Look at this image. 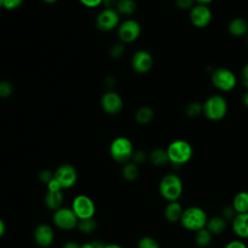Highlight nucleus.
Segmentation results:
<instances>
[{"label":"nucleus","instance_id":"f257e3e1","mask_svg":"<svg viewBox=\"0 0 248 248\" xmlns=\"http://www.w3.org/2000/svg\"><path fill=\"white\" fill-rule=\"evenodd\" d=\"M161 197L169 202L178 201L183 194V181L176 173H167L159 183Z\"/></svg>","mask_w":248,"mask_h":248},{"label":"nucleus","instance_id":"f03ea898","mask_svg":"<svg viewBox=\"0 0 248 248\" xmlns=\"http://www.w3.org/2000/svg\"><path fill=\"white\" fill-rule=\"evenodd\" d=\"M208 216L203 208L192 205L183 210L179 222L185 230L196 232L205 228Z\"/></svg>","mask_w":248,"mask_h":248},{"label":"nucleus","instance_id":"7ed1b4c3","mask_svg":"<svg viewBox=\"0 0 248 248\" xmlns=\"http://www.w3.org/2000/svg\"><path fill=\"white\" fill-rule=\"evenodd\" d=\"M169 161L174 166H182L187 164L194 155L192 144L185 140H175L167 147Z\"/></svg>","mask_w":248,"mask_h":248},{"label":"nucleus","instance_id":"20e7f679","mask_svg":"<svg viewBox=\"0 0 248 248\" xmlns=\"http://www.w3.org/2000/svg\"><path fill=\"white\" fill-rule=\"evenodd\" d=\"M228 112V103L221 95H212L202 104V113L211 121L223 119Z\"/></svg>","mask_w":248,"mask_h":248},{"label":"nucleus","instance_id":"39448f33","mask_svg":"<svg viewBox=\"0 0 248 248\" xmlns=\"http://www.w3.org/2000/svg\"><path fill=\"white\" fill-rule=\"evenodd\" d=\"M133 153V144L128 138H115L109 145V154L111 158L118 163L125 164L129 162L132 159Z\"/></svg>","mask_w":248,"mask_h":248},{"label":"nucleus","instance_id":"423d86ee","mask_svg":"<svg viewBox=\"0 0 248 248\" xmlns=\"http://www.w3.org/2000/svg\"><path fill=\"white\" fill-rule=\"evenodd\" d=\"M211 81L217 89L229 92L235 87L237 79L231 70L227 68H218L212 73Z\"/></svg>","mask_w":248,"mask_h":248},{"label":"nucleus","instance_id":"0eeeda50","mask_svg":"<svg viewBox=\"0 0 248 248\" xmlns=\"http://www.w3.org/2000/svg\"><path fill=\"white\" fill-rule=\"evenodd\" d=\"M71 208L78 218V220L81 219H87V218H93L96 206L94 202L91 198H89L86 195H78L77 196L72 202Z\"/></svg>","mask_w":248,"mask_h":248},{"label":"nucleus","instance_id":"6e6552de","mask_svg":"<svg viewBox=\"0 0 248 248\" xmlns=\"http://www.w3.org/2000/svg\"><path fill=\"white\" fill-rule=\"evenodd\" d=\"M53 224L61 230H73L77 228L78 218L70 207H60L54 211L52 216Z\"/></svg>","mask_w":248,"mask_h":248},{"label":"nucleus","instance_id":"1a4fd4ad","mask_svg":"<svg viewBox=\"0 0 248 248\" xmlns=\"http://www.w3.org/2000/svg\"><path fill=\"white\" fill-rule=\"evenodd\" d=\"M141 28L140 23L135 19L122 21L117 27V35L121 43H133L140 35Z\"/></svg>","mask_w":248,"mask_h":248},{"label":"nucleus","instance_id":"9d476101","mask_svg":"<svg viewBox=\"0 0 248 248\" xmlns=\"http://www.w3.org/2000/svg\"><path fill=\"white\" fill-rule=\"evenodd\" d=\"M189 18L195 27L204 28L211 22L212 12L207 5L197 4L190 10Z\"/></svg>","mask_w":248,"mask_h":248},{"label":"nucleus","instance_id":"9b49d317","mask_svg":"<svg viewBox=\"0 0 248 248\" xmlns=\"http://www.w3.org/2000/svg\"><path fill=\"white\" fill-rule=\"evenodd\" d=\"M119 14L114 9H104L96 16V26L102 31H110L120 24Z\"/></svg>","mask_w":248,"mask_h":248},{"label":"nucleus","instance_id":"f8f14e48","mask_svg":"<svg viewBox=\"0 0 248 248\" xmlns=\"http://www.w3.org/2000/svg\"><path fill=\"white\" fill-rule=\"evenodd\" d=\"M54 178L59 182L62 189L72 188L78 179V173L76 169L70 164L61 165L53 172Z\"/></svg>","mask_w":248,"mask_h":248},{"label":"nucleus","instance_id":"ddd939ff","mask_svg":"<svg viewBox=\"0 0 248 248\" xmlns=\"http://www.w3.org/2000/svg\"><path fill=\"white\" fill-rule=\"evenodd\" d=\"M131 64L135 72L139 74H145L151 69L153 65V58L150 52L140 49L133 54Z\"/></svg>","mask_w":248,"mask_h":248},{"label":"nucleus","instance_id":"4468645a","mask_svg":"<svg viewBox=\"0 0 248 248\" xmlns=\"http://www.w3.org/2000/svg\"><path fill=\"white\" fill-rule=\"evenodd\" d=\"M101 106L105 112L117 114L123 108V101L120 95L114 91H107L101 98Z\"/></svg>","mask_w":248,"mask_h":248},{"label":"nucleus","instance_id":"2eb2a0df","mask_svg":"<svg viewBox=\"0 0 248 248\" xmlns=\"http://www.w3.org/2000/svg\"><path fill=\"white\" fill-rule=\"evenodd\" d=\"M33 235H34L35 242L41 247L49 246L54 239L53 230L47 224H41L37 226Z\"/></svg>","mask_w":248,"mask_h":248},{"label":"nucleus","instance_id":"dca6fc26","mask_svg":"<svg viewBox=\"0 0 248 248\" xmlns=\"http://www.w3.org/2000/svg\"><path fill=\"white\" fill-rule=\"evenodd\" d=\"M232 229L240 239H248V212L238 213L232 220Z\"/></svg>","mask_w":248,"mask_h":248},{"label":"nucleus","instance_id":"f3484780","mask_svg":"<svg viewBox=\"0 0 248 248\" xmlns=\"http://www.w3.org/2000/svg\"><path fill=\"white\" fill-rule=\"evenodd\" d=\"M184 208L181 203L176 202H169L164 209V217L167 221L170 223H176L180 221Z\"/></svg>","mask_w":248,"mask_h":248},{"label":"nucleus","instance_id":"a211bd4d","mask_svg":"<svg viewBox=\"0 0 248 248\" xmlns=\"http://www.w3.org/2000/svg\"><path fill=\"white\" fill-rule=\"evenodd\" d=\"M228 221L221 215H214L208 218L205 229L209 231L212 235H220L227 230Z\"/></svg>","mask_w":248,"mask_h":248},{"label":"nucleus","instance_id":"6ab92c4d","mask_svg":"<svg viewBox=\"0 0 248 248\" xmlns=\"http://www.w3.org/2000/svg\"><path fill=\"white\" fill-rule=\"evenodd\" d=\"M228 30L233 37H242L248 33V22L242 17H235L229 23Z\"/></svg>","mask_w":248,"mask_h":248},{"label":"nucleus","instance_id":"aec40b11","mask_svg":"<svg viewBox=\"0 0 248 248\" xmlns=\"http://www.w3.org/2000/svg\"><path fill=\"white\" fill-rule=\"evenodd\" d=\"M232 206L236 214L248 212V191H240L236 193L232 199Z\"/></svg>","mask_w":248,"mask_h":248},{"label":"nucleus","instance_id":"412c9836","mask_svg":"<svg viewBox=\"0 0 248 248\" xmlns=\"http://www.w3.org/2000/svg\"><path fill=\"white\" fill-rule=\"evenodd\" d=\"M63 200H64V197L62 194V190L55 191V192L47 191L45 197V203L47 208L55 211L58 208L62 207L61 205L63 203Z\"/></svg>","mask_w":248,"mask_h":248},{"label":"nucleus","instance_id":"4be33fe9","mask_svg":"<svg viewBox=\"0 0 248 248\" xmlns=\"http://www.w3.org/2000/svg\"><path fill=\"white\" fill-rule=\"evenodd\" d=\"M149 161L153 166L156 167H162L167 165L169 161L168 153L166 149L163 148H155L153 149L149 154Z\"/></svg>","mask_w":248,"mask_h":248},{"label":"nucleus","instance_id":"5701e85b","mask_svg":"<svg viewBox=\"0 0 248 248\" xmlns=\"http://www.w3.org/2000/svg\"><path fill=\"white\" fill-rule=\"evenodd\" d=\"M154 110L147 106L140 107L135 114V119L139 124L145 125L150 123L154 118Z\"/></svg>","mask_w":248,"mask_h":248},{"label":"nucleus","instance_id":"b1692460","mask_svg":"<svg viewBox=\"0 0 248 248\" xmlns=\"http://www.w3.org/2000/svg\"><path fill=\"white\" fill-rule=\"evenodd\" d=\"M136 10L137 4L134 0H118L115 6V11L123 16H131Z\"/></svg>","mask_w":248,"mask_h":248},{"label":"nucleus","instance_id":"393cba45","mask_svg":"<svg viewBox=\"0 0 248 248\" xmlns=\"http://www.w3.org/2000/svg\"><path fill=\"white\" fill-rule=\"evenodd\" d=\"M213 235L205 228L195 232V243L200 248H206L212 242Z\"/></svg>","mask_w":248,"mask_h":248},{"label":"nucleus","instance_id":"a878e982","mask_svg":"<svg viewBox=\"0 0 248 248\" xmlns=\"http://www.w3.org/2000/svg\"><path fill=\"white\" fill-rule=\"evenodd\" d=\"M140 170L136 163L134 162H127L125 163L122 169V175L128 181H134L139 177Z\"/></svg>","mask_w":248,"mask_h":248},{"label":"nucleus","instance_id":"bb28decb","mask_svg":"<svg viewBox=\"0 0 248 248\" xmlns=\"http://www.w3.org/2000/svg\"><path fill=\"white\" fill-rule=\"evenodd\" d=\"M77 228L79 232L82 233H91L97 229V223L93 218H87V219H81L78 220Z\"/></svg>","mask_w":248,"mask_h":248},{"label":"nucleus","instance_id":"cd10ccee","mask_svg":"<svg viewBox=\"0 0 248 248\" xmlns=\"http://www.w3.org/2000/svg\"><path fill=\"white\" fill-rule=\"evenodd\" d=\"M202 112V104L199 102H191L185 107V114L188 117H197Z\"/></svg>","mask_w":248,"mask_h":248},{"label":"nucleus","instance_id":"c85d7f7f","mask_svg":"<svg viewBox=\"0 0 248 248\" xmlns=\"http://www.w3.org/2000/svg\"><path fill=\"white\" fill-rule=\"evenodd\" d=\"M138 248H160L158 241L151 236H143L138 242Z\"/></svg>","mask_w":248,"mask_h":248},{"label":"nucleus","instance_id":"c756f323","mask_svg":"<svg viewBox=\"0 0 248 248\" xmlns=\"http://www.w3.org/2000/svg\"><path fill=\"white\" fill-rule=\"evenodd\" d=\"M13 93V84L8 80L0 81V97L7 98Z\"/></svg>","mask_w":248,"mask_h":248},{"label":"nucleus","instance_id":"7c9ffc66","mask_svg":"<svg viewBox=\"0 0 248 248\" xmlns=\"http://www.w3.org/2000/svg\"><path fill=\"white\" fill-rule=\"evenodd\" d=\"M124 50H125V47H124L123 43H116L110 47L109 54L111 57L117 59L123 55Z\"/></svg>","mask_w":248,"mask_h":248},{"label":"nucleus","instance_id":"2f4dec72","mask_svg":"<svg viewBox=\"0 0 248 248\" xmlns=\"http://www.w3.org/2000/svg\"><path fill=\"white\" fill-rule=\"evenodd\" d=\"M220 215H221L225 220L232 222V220L235 217L236 212H235V210L233 209V207H232V204H231V205H227V206L223 207Z\"/></svg>","mask_w":248,"mask_h":248},{"label":"nucleus","instance_id":"473e14b6","mask_svg":"<svg viewBox=\"0 0 248 248\" xmlns=\"http://www.w3.org/2000/svg\"><path fill=\"white\" fill-rule=\"evenodd\" d=\"M224 248H248V247L243 239L237 238V239H232L227 242Z\"/></svg>","mask_w":248,"mask_h":248},{"label":"nucleus","instance_id":"72a5a7b5","mask_svg":"<svg viewBox=\"0 0 248 248\" xmlns=\"http://www.w3.org/2000/svg\"><path fill=\"white\" fill-rule=\"evenodd\" d=\"M132 162L136 163L137 165L143 163L146 160V154L142 150H136L132 155Z\"/></svg>","mask_w":248,"mask_h":248},{"label":"nucleus","instance_id":"f704fd0d","mask_svg":"<svg viewBox=\"0 0 248 248\" xmlns=\"http://www.w3.org/2000/svg\"><path fill=\"white\" fill-rule=\"evenodd\" d=\"M54 174L49 170H42L39 173V180L43 183H48L52 178Z\"/></svg>","mask_w":248,"mask_h":248},{"label":"nucleus","instance_id":"c9c22d12","mask_svg":"<svg viewBox=\"0 0 248 248\" xmlns=\"http://www.w3.org/2000/svg\"><path fill=\"white\" fill-rule=\"evenodd\" d=\"M23 0H3L2 7L6 10H15L22 4Z\"/></svg>","mask_w":248,"mask_h":248},{"label":"nucleus","instance_id":"e433bc0d","mask_svg":"<svg viewBox=\"0 0 248 248\" xmlns=\"http://www.w3.org/2000/svg\"><path fill=\"white\" fill-rule=\"evenodd\" d=\"M194 2L195 0H175V5L181 10H187L193 8Z\"/></svg>","mask_w":248,"mask_h":248},{"label":"nucleus","instance_id":"4c0bfd02","mask_svg":"<svg viewBox=\"0 0 248 248\" xmlns=\"http://www.w3.org/2000/svg\"><path fill=\"white\" fill-rule=\"evenodd\" d=\"M46 187H47V191H50V192H55V191H61L62 190V187L61 185L59 184V182L54 178H53L46 184Z\"/></svg>","mask_w":248,"mask_h":248},{"label":"nucleus","instance_id":"58836bf2","mask_svg":"<svg viewBox=\"0 0 248 248\" xmlns=\"http://www.w3.org/2000/svg\"><path fill=\"white\" fill-rule=\"evenodd\" d=\"M241 81L242 84L245 86V88L248 90V63H246L242 69H241V74H240Z\"/></svg>","mask_w":248,"mask_h":248},{"label":"nucleus","instance_id":"ea45409f","mask_svg":"<svg viewBox=\"0 0 248 248\" xmlns=\"http://www.w3.org/2000/svg\"><path fill=\"white\" fill-rule=\"evenodd\" d=\"M105 243H103L102 241L99 240H93V241H89V242H85L81 245V248H104L105 247Z\"/></svg>","mask_w":248,"mask_h":248},{"label":"nucleus","instance_id":"a19ab883","mask_svg":"<svg viewBox=\"0 0 248 248\" xmlns=\"http://www.w3.org/2000/svg\"><path fill=\"white\" fill-rule=\"evenodd\" d=\"M79 2L87 8H96L103 4V0H79Z\"/></svg>","mask_w":248,"mask_h":248},{"label":"nucleus","instance_id":"79ce46f5","mask_svg":"<svg viewBox=\"0 0 248 248\" xmlns=\"http://www.w3.org/2000/svg\"><path fill=\"white\" fill-rule=\"evenodd\" d=\"M62 248H81V245L76 241H68L63 245Z\"/></svg>","mask_w":248,"mask_h":248},{"label":"nucleus","instance_id":"37998d69","mask_svg":"<svg viewBox=\"0 0 248 248\" xmlns=\"http://www.w3.org/2000/svg\"><path fill=\"white\" fill-rule=\"evenodd\" d=\"M5 232H6V225L4 221L0 218V237L5 233Z\"/></svg>","mask_w":248,"mask_h":248},{"label":"nucleus","instance_id":"c03bdc74","mask_svg":"<svg viewBox=\"0 0 248 248\" xmlns=\"http://www.w3.org/2000/svg\"><path fill=\"white\" fill-rule=\"evenodd\" d=\"M242 104L246 107V108H248V90L243 94V96H242Z\"/></svg>","mask_w":248,"mask_h":248},{"label":"nucleus","instance_id":"a18cd8bd","mask_svg":"<svg viewBox=\"0 0 248 248\" xmlns=\"http://www.w3.org/2000/svg\"><path fill=\"white\" fill-rule=\"evenodd\" d=\"M198 4H202V5H207L209 3H211L213 0H195Z\"/></svg>","mask_w":248,"mask_h":248},{"label":"nucleus","instance_id":"49530a36","mask_svg":"<svg viewBox=\"0 0 248 248\" xmlns=\"http://www.w3.org/2000/svg\"><path fill=\"white\" fill-rule=\"evenodd\" d=\"M104 248H122V247L118 244H106Z\"/></svg>","mask_w":248,"mask_h":248},{"label":"nucleus","instance_id":"de8ad7c7","mask_svg":"<svg viewBox=\"0 0 248 248\" xmlns=\"http://www.w3.org/2000/svg\"><path fill=\"white\" fill-rule=\"evenodd\" d=\"M43 1L47 4H52V3H55L57 0H43Z\"/></svg>","mask_w":248,"mask_h":248},{"label":"nucleus","instance_id":"09e8293b","mask_svg":"<svg viewBox=\"0 0 248 248\" xmlns=\"http://www.w3.org/2000/svg\"><path fill=\"white\" fill-rule=\"evenodd\" d=\"M2 4H3V0H0V7H2Z\"/></svg>","mask_w":248,"mask_h":248},{"label":"nucleus","instance_id":"8fccbe9b","mask_svg":"<svg viewBox=\"0 0 248 248\" xmlns=\"http://www.w3.org/2000/svg\"><path fill=\"white\" fill-rule=\"evenodd\" d=\"M246 42H247V45H248V36H247V38H246Z\"/></svg>","mask_w":248,"mask_h":248}]
</instances>
